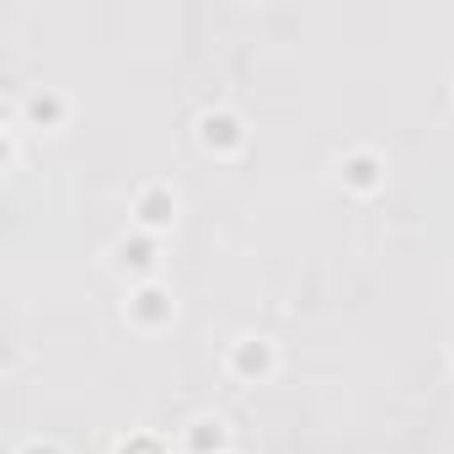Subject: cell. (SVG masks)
<instances>
[{
    "instance_id": "cell-1",
    "label": "cell",
    "mask_w": 454,
    "mask_h": 454,
    "mask_svg": "<svg viewBox=\"0 0 454 454\" xmlns=\"http://www.w3.org/2000/svg\"><path fill=\"white\" fill-rule=\"evenodd\" d=\"M134 214H139L145 231H160V224H171V214H176V198L166 187H145L139 203H134Z\"/></svg>"
},
{
    "instance_id": "cell-2",
    "label": "cell",
    "mask_w": 454,
    "mask_h": 454,
    "mask_svg": "<svg viewBox=\"0 0 454 454\" xmlns=\"http://www.w3.org/2000/svg\"><path fill=\"white\" fill-rule=\"evenodd\" d=\"M231 369L247 374V380H252V374H268V369H273V348H268L262 337H241L236 353H231Z\"/></svg>"
},
{
    "instance_id": "cell-3",
    "label": "cell",
    "mask_w": 454,
    "mask_h": 454,
    "mask_svg": "<svg viewBox=\"0 0 454 454\" xmlns=\"http://www.w3.org/2000/svg\"><path fill=\"white\" fill-rule=\"evenodd\" d=\"M203 145H208V150H236V145H241V123H236L231 113H208V118H203Z\"/></svg>"
},
{
    "instance_id": "cell-4",
    "label": "cell",
    "mask_w": 454,
    "mask_h": 454,
    "mask_svg": "<svg viewBox=\"0 0 454 454\" xmlns=\"http://www.w3.org/2000/svg\"><path fill=\"white\" fill-rule=\"evenodd\" d=\"M129 316H134V321H145V326H155V321H166V316H171V300H166L160 289H139V294L129 300Z\"/></svg>"
},
{
    "instance_id": "cell-5",
    "label": "cell",
    "mask_w": 454,
    "mask_h": 454,
    "mask_svg": "<svg viewBox=\"0 0 454 454\" xmlns=\"http://www.w3.org/2000/svg\"><path fill=\"white\" fill-rule=\"evenodd\" d=\"M342 176H348L358 192H369V187H380V160H374L369 150H358V155H348V160H342Z\"/></svg>"
},
{
    "instance_id": "cell-6",
    "label": "cell",
    "mask_w": 454,
    "mask_h": 454,
    "mask_svg": "<svg viewBox=\"0 0 454 454\" xmlns=\"http://www.w3.org/2000/svg\"><path fill=\"white\" fill-rule=\"evenodd\" d=\"M27 118H33V123H59V118H65V102L49 97V91H38V97H27Z\"/></svg>"
},
{
    "instance_id": "cell-7",
    "label": "cell",
    "mask_w": 454,
    "mask_h": 454,
    "mask_svg": "<svg viewBox=\"0 0 454 454\" xmlns=\"http://www.w3.org/2000/svg\"><path fill=\"white\" fill-rule=\"evenodd\" d=\"M187 443L198 449V454H219V443H224V433H219V422H192V433H187Z\"/></svg>"
},
{
    "instance_id": "cell-8",
    "label": "cell",
    "mask_w": 454,
    "mask_h": 454,
    "mask_svg": "<svg viewBox=\"0 0 454 454\" xmlns=\"http://www.w3.org/2000/svg\"><path fill=\"white\" fill-rule=\"evenodd\" d=\"M123 268L150 273V268H155V247H150V241H123Z\"/></svg>"
},
{
    "instance_id": "cell-9",
    "label": "cell",
    "mask_w": 454,
    "mask_h": 454,
    "mask_svg": "<svg viewBox=\"0 0 454 454\" xmlns=\"http://www.w3.org/2000/svg\"><path fill=\"white\" fill-rule=\"evenodd\" d=\"M118 454H166V449H160L155 438H134V443H123Z\"/></svg>"
},
{
    "instance_id": "cell-10",
    "label": "cell",
    "mask_w": 454,
    "mask_h": 454,
    "mask_svg": "<svg viewBox=\"0 0 454 454\" xmlns=\"http://www.w3.org/2000/svg\"><path fill=\"white\" fill-rule=\"evenodd\" d=\"M22 454H59V449H54V443H43V438H33V443H27Z\"/></svg>"
}]
</instances>
